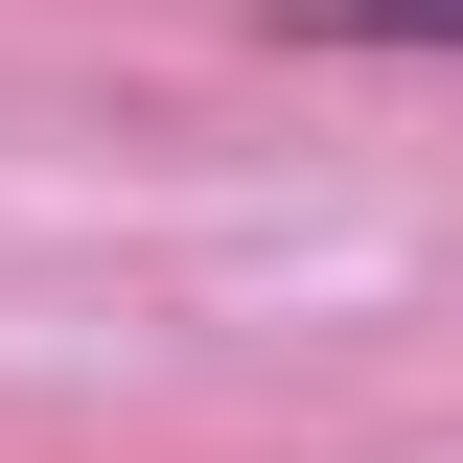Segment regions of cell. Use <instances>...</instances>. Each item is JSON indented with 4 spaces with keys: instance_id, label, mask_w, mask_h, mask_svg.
Wrapping results in <instances>:
<instances>
[{
    "instance_id": "1",
    "label": "cell",
    "mask_w": 463,
    "mask_h": 463,
    "mask_svg": "<svg viewBox=\"0 0 463 463\" xmlns=\"http://www.w3.org/2000/svg\"><path fill=\"white\" fill-rule=\"evenodd\" d=\"M279 47H394V70H463V0H279Z\"/></svg>"
}]
</instances>
